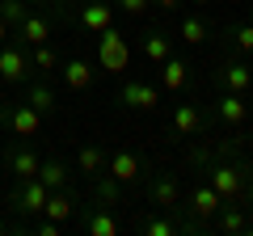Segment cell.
<instances>
[{
    "label": "cell",
    "mask_w": 253,
    "mask_h": 236,
    "mask_svg": "<svg viewBox=\"0 0 253 236\" xmlns=\"http://www.w3.org/2000/svg\"><path fill=\"white\" fill-rule=\"evenodd\" d=\"M0 17L9 21V30H17L30 17V0H0Z\"/></svg>",
    "instance_id": "28"
},
{
    "label": "cell",
    "mask_w": 253,
    "mask_h": 236,
    "mask_svg": "<svg viewBox=\"0 0 253 236\" xmlns=\"http://www.w3.org/2000/svg\"><path fill=\"white\" fill-rule=\"evenodd\" d=\"M215 84H219V89H228V93H245V97H249V89H253V68L245 64V59H224L219 72H215Z\"/></svg>",
    "instance_id": "14"
},
{
    "label": "cell",
    "mask_w": 253,
    "mask_h": 236,
    "mask_svg": "<svg viewBox=\"0 0 253 236\" xmlns=\"http://www.w3.org/2000/svg\"><path fill=\"white\" fill-rule=\"evenodd\" d=\"M249 93H253V89H249ZM249 106H253V101H249Z\"/></svg>",
    "instance_id": "39"
},
{
    "label": "cell",
    "mask_w": 253,
    "mask_h": 236,
    "mask_svg": "<svg viewBox=\"0 0 253 236\" xmlns=\"http://www.w3.org/2000/svg\"><path fill=\"white\" fill-rule=\"evenodd\" d=\"M114 0H81V9H76V26L84 30V34L97 38L106 26H114Z\"/></svg>",
    "instance_id": "10"
},
{
    "label": "cell",
    "mask_w": 253,
    "mask_h": 236,
    "mask_svg": "<svg viewBox=\"0 0 253 236\" xmlns=\"http://www.w3.org/2000/svg\"><path fill=\"white\" fill-rule=\"evenodd\" d=\"M76 207H81V202H76L72 186H63V190H51V194H46V202H42V215L68 228V224L76 219Z\"/></svg>",
    "instance_id": "15"
},
{
    "label": "cell",
    "mask_w": 253,
    "mask_h": 236,
    "mask_svg": "<svg viewBox=\"0 0 253 236\" xmlns=\"http://www.w3.org/2000/svg\"><path fill=\"white\" fill-rule=\"evenodd\" d=\"M245 164H249V169H253V156H249V160H245Z\"/></svg>",
    "instance_id": "36"
},
{
    "label": "cell",
    "mask_w": 253,
    "mask_h": 236,
    "mask_svg": "<svg viewBox=\"0 0 253 236\" xmlns=\"http://www.w3.org/2000/svg\"><path fill=\"white\" fill-rule=\"evenodd\" d=\"M207 127H211V110L203 106V101H181V106L173 110V118H169V135L173 139H194Z\"/></svg>",
    "instance_id": "4"
},
{
    "label": "cell",
    "mask_w": 253,
    "mask_h": 236,
    "mask_svg": "<svg viewBox=\"0 0 253 236\" xmlns=\"http://www.w3.org/2000/svg\"><path fill=\"white\" fill-rule=\"evenodd\" d=\"M0 232H4V224H0Z\"/></svg>",
    "instance_id": "38"
},
{
    "label": "cell",
    "mask_w": 253,
    "mask_h": 236,
    "mask_svg": "<svg viewBox=\"0 0 253 236\" xmlns=\"http://www.w3.org/2000/svg\"><path fill=\"white\" fill-rule=\"evenodd\" d=\"M190 4H211V0H190Z\"/></svg>",
    "instance_id": "35"
},
{
    "label": "cell",
    "mask_w": 253,
    "mask_h": 236,
    "mask_svg": "<svg viewBox=\"0 0 253 236\" xmlns=\"http://www.w3.org/2000/svg\"><path fill=\"white\" fill-rule=\"evenodd\" d=\"M26 101L38 110V114H55V106H59V97H55V89L46 84V76H38V80H26Z\"/></svg>",
    "instance_id": "19"
},
{
    "label": "cell",
    "mask_w": 253,
    "mask_h": 236,
    "mask_svg": "<svg viewBox=\"0 0 253 236\" xmlns=\"http://www.w3.org/2000/svg\"><path fill=\"white\" fill-rule=\"evenodd\" d=\"M38 182H42L46 190H63V186H72V169L63 160H55V156H46V160L38 164Z\"/></svg>",
    "instance_id": "23"
},
{
    "label": "cell",
    "mask_w": 253,
    "mask_h": 236,
    "mask_svg": "<svg viewBox=\"0 0 253 236\" xmlns=\"http://www.w3.org/2000/svg\"><path fill=\"white\" fill-rule=\"evenodd\" d=\"M17 38H21L26 46H38V42H46V38H51V21H46V17H38V13H30V17L17 26Z\"/></svg>",
    "instance_id": "25"
},
{
    "label": "cell",
    "mask_w": 253,
    "mask_h": 236,
    "mask_svg": "<svg viewBox=\"0 0 253 236\" xmlns=\"http://www.w3.org/2000/svg\"><path fill=\"white\" fill-rule=\"evenodd\" d=\"M46 194H51V190H46L38 177H30V182H17V190L9 194V207L17 211V215H42Z\"/></svg>",
    "instance_id": "13"
},
{
    "label": "cell",
    "mask_w": 253,
    "mask_h": 236,
    "mask_svg": "<svg viewBox=\"0 0 253 236\" xmlns=\"http://www.w3.org/2000/svg\"><path fill=\"white\" fill-rule=\"evenodd\" d=\"M30 51L21 38H9V42H0V84H26L30 80Z\"/></svg>",
    "instance_id": "5"
},
{
    "label": "cell",
    "mask_w": 253,
    "mask_h": 236,
    "mask_svg": "<svg viewBox=\"0 0 253 236\" xmlns=\"http://www.w3.org/2000/svg\"><path fill=\"white\" fill-rule=\"evenodd\" d=\"M118 106L152 114V110H161V84H148V80H123V84H118Z\"/></svg>",
    "instance_id": "7"
},
{
    "label": "cell",
    "mask_w": 253,
    "mask_h": 236,
    "mask_svg": "<svg viewBox=\"0 0 253 236\" xmlns=\"http://www.w3.org/2000/svg\"><path fill=\"white\" fill-rule=\"evenodd\" d=\"M126 64H131V46H126V34L114 26H106L97 34V68L110 76H123Z\"/></svg>",
    "instance_id": "3"
},
{
    "label": "cell",
    "mask_w": 253,
    "mask_h": 236,
    "mask_svg": "<svg viewBox=\"0 0 253 236\" xmlns=\"http://www.w3.org/2000/svg\"><path fill=\"white\" fill-rule=\"evenodd\" d=\"M177 38H181L186 46L207 42V38H211V21H207V17H199V13H186V17L177 21Z\"/></svg>",
    "instance_id": "22"
},
{
    "label": "cell",
    "mask_w": 253,
    "mask_h": 236,
    "mask_svg": "<svg viewBox=\"0 0 253 236\" xmlns=\"http://www.w3.org/2000/svg\"><path fill=\"white\" fill-rule=\"evenodd\" d=\"M59 64H63L59 51H55V46H46V42H38L34 55H30V68H34L38 76H55V72H59Z\"/></svg>",
    "instance_id": "26"
},
{
    "label": "cell",
    "mask_w": 253,
    "mask_h": 236,
    "mask_svg": "<svg viewBox=\"0 0 253 236\" xmlns=\"http://www.w3.org/2000/svg\"><path fill=\"white\" fill-rule=\"evenodd\" d=\"M76 232L84 236H118V224L101 202H89V207H76V219H72Z\"/></svg>",
    "instance_id": "9"
},
{
    "label": "cell",
    "mask_w": 253,
    "mask_h": 236,
    "mask_svg": "<svg viewBox=\"0 0 253 236\" xmlns=\"http://www.w3.org/2000/svg\"><path fill=\"white\" fill-rule=\"evenodd\" d=\"M30 4H42V0H30Z\"/></svg>",
    "instance_id": "37"
},
{
    "label": "cell",
    "mask_w": 253,
    "mask_h": 236,
    "mask_svg": "<svg viewBox=\"0 0 253 236\" xmlns=\"http://www.w3.org/2000/svg\"><path fill=\"white\" fill-rule=\"evenodd\" d=\"M106 148L101 144H84V148H76V173H81V177H97V173H106Z\"/></svg>",
    "instance_id": "18"
},
{
    "label": "cell",
    "mask_w": 253,
    "mask_h": 236,
    "mask_svg": "<svg viewBox=\"0 0 253 236\" xmlns=\"http://www.w3.org/2000/svg\"><path fill=\"white\" fill-rule=\"evenodd\" d=\"M245 21H253V0H249V17H245Z\"/></svg>",
    "instance_id": "34"
},
{
    "label": "cell",
    "mask_w": 253,
    "mask_h": 236,
    "mask_svg": "<svg viewBox=\"0 0 253 236\" xmlns=\"http://www.w3.org/2000/svg\"><path fill=\"white\" fill-rule=\"evenodd\" d=\"M156 84H161V89H169V93H181V89L190 84V64L169 55V59L161 64V80H156Z\"/></svg>",
    "instance_id": "21"
},
{
    "label": "cell",
    "mask_w": 253,
    "mask_h": 236,
    "mask_svg": "<svg viewBox=\"0 0 253 236\" xmlns=\"http://www.w3.org/2000/svg\"><path fill=\"white\" fill-rule=\"evenodd\" d=\"M181 202H186V186H181L177 173H152L148 177V207L152 211L181 215Z\"/></svg>",
    "instance_id": "2"
},
{
    "label": "cell",
    "mask_w": 253,
    "mask_h": 236,
    "mask_svg": "<svg viewBox=\"0 0 253 236\" xmlns=\"http://www.w3.org/2000/svg\"><path fill=\"white\" fill-rule=\"evenodd\" d=\"M241 207L253 211V169H249V164H245V198H241Z\"/></svg>",
    "instance_id": "30"
},
{
    "label": "cell",
    "mask_w": 253,
    "mask_h": 236,
    "mask_svg": "<svg viewBox=\"0 0 253 236\" xmlns=\"http://www.w3.org/2000/svg\"><path fill=\"white\" fill-rule=\"evenodd\" d=\"M9 38H13V30H9V21L0 17V42H9Z\"/></svg>",
    "instance_id": "31"
},
{
    "label": "cell",
    "mask_w": 253,
    "mask_h": 236,
    "mask_svg": "<svg viewBox=\"0 0 253 236\" xmlns=\"http://www.w3.org/2000/svg\"><path fill=\"white\" fill-rule=\"evenodd\" d=\"M219 207H224V198H219V194L211 190L207 182H199L194 190L186 194V211H190V219H194V224H203V228H211V219H215Z\"/></svg>",
    "instance_id": "12"
},
{
    "label": "cell",
    "mask_w": 253,
    "mask_h": 236,
    "mask_svg": "<svg viewBox=\"0 0 253 236\" xmlns=\"http://www.w3.org/2000/svg\"><path fill=\"white\" fill-rule=\"evenodd\" d=\"M38 164H42V156L30 148V139H17L13 148H4V169H9L17 182H30V177H38Z\"/></svg>",
    "instance_id": "11"
},
{
    "label": "cell",
    "mask_w": 253,
    "mask_h": 236,
    "mask_svg": "<svg viewBox=\"0 0 253 236\" xmlns=\"http://www.w3.org/2000/svg\"><path fill=\"white\" fill-rule=\"evenodd\" d=\"M114 9L126 13V17H144V13L152 9V0H114Z\"/></svg>",
    "instance_id": "29"
},
{
    "label": "cell",
    "mask_w": 253,
    "mask_h": 236,
    "mask_svg": "<svg viewBox=\"0 0 253 236\" xmlns=\"http://www.w3.org/2000/svg\"><path fill=\"white\" fill-rule=\"evenodd\" d=\"M123 190L126 186L118 182V177H110V173H97V177H93V202H101V207L123 202Z\"/></svg>",
    "instance_id": "24"
},
{
    "label": "cell",
    "mask_w": 253,
    "mask_h": 236,
    "mask_svg": "<svg viewBox=\"0 0 253 236\" xmlns=\"http://www.w3.org/2000/svg\"><path fill=\"white\" fill-rule=\"evenodd\" d=\"M211 114H215L224 127L241 131L245 122H249V97H245V93H228V89H219L215 101H211Z\"/></svg>",
    "instance_id": "8"
},
{
    "label": "cell",
    "mask_w": 253,
    "mask_h": 236,
    "mask_svg": "<svg viewBox=\"0 0 253 236\" xmlns=\"http://www.w3.org/2000/svg\"><path fill=\"white\" fill-rule=\"evenodd\" d=\"M59 80L68 84L72 93H89L93 80H97V72H93L89 59H81V55H76V59H63V64H59Z\"/></svg>",
    "instance_id": "16"
},
{
    "label": "cell",
    "mask_w": 253,
    "mask_h": 236,
    "mask_svg": "<svg viewBox=\"0 0 253 236\" xmlns=\"http://www.w3.org/2000/svg\"><path fill=\"white\" fill-rule=\"evenodd\" d=\"M152 4H161V9H169V13H173V9L181 4V0H152Z\"/></svg>",
    "instance_id": "32"
},
{
    "label": "cell",
    "mask_w": 253,
    "mask_h": 236,
    "mask_svg": "<svg viewBox=\"0 0 253 236\" xmlns=\"http://www.w3.org/2000/svg\"><path fill=\"white\" fill-rule=\"evenodd\" d=\"M106 173H110V177H118L123 186H135V182H144L148 160L135 152V148H114V152L106 156Z\"/></svg>",
    "instance_id": "6"
},
{
    "label": "cell",
    "mask_w": 253,
    "mask_h": 236,
    "mask_svg": "<svg viewBox=\"0 0 253 236\" xmlns=\"http://www.w3.org/2000/svg\"><path fill=\"white\" fill-rule=\"evenodd\" d=\"M0 127L9 131L13 139H38L42 135V114H38L26 97L21 101H4V106H0Z\"/></svg>",
    "instance_id": "1"
},
{
    "label": "cell",
    "mask_w": 253,
    "mask_h": 236,
    "mask_svg": "<svg viewBox=\"0 0 253 236\" xmlns=\"http://www.w3.org/2000/svg\"><path fill=\"white\" fill-rule=\"evenodd\" d=\"M173 42H177V38H173V34H165V30H148V34H144V59L161 68L165 59L173 55Z\"/></svg>",
    "instance_id": "20"
},
{
    "label": "cell",
    "mask_w": 253,
    "mask_h": 236,
    "mask_svg": "<svg viewBox=\"0 0 253 236\" xmlns=\"http://www.w3.org/2000/svg\"><path fill=\"white\" fill-rule=\"evenodd\" d=\"M0 169H4V144H0Z\"/></svg>",
    "instance_id": "33"
},
{
    "label": "cell",
    "mask_w": 253,
    "mask_h": 236,
    "mask_svg": "<svg viewBox=\"0 0 253 236\" xmlns=\"http://www.w3.org/2000/svg\"><path fill=\"white\" fill-rule=\"evenodd\" d=\"M211 232H224V236H245V232H253V219H249V211L245 207H219L215 211V219H211Z\"/></svg>",
    "instance_id": "17"
},
{
    "label": "cell",
    "mask_w": 253,
    "mask_h": 236,
    "mask_svg": "<svg viewBox=\"0 0 253 236\" xmlns=\"http://www.w3.org/2000/svg\"><path fill=\"white\" fill-rule=\"evenodd\" d=\"M224 34H228V42H232L236 51H241V59H245V55H253V21H241V26H228Z\"/></svg>",
    "instance_id": "27"
}]
</instances>
